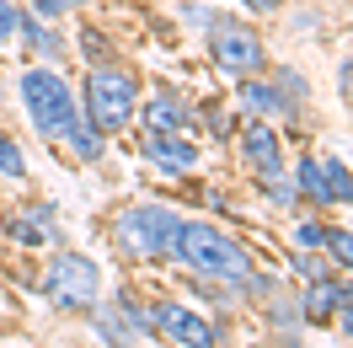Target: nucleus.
Returning a JSON list of instances; mask_svg holds the SVG:
<instances>
[{"label": "nucleus", "instance_id": "1", "mask_svg": "<svg viewBox=\"0 0 353 348\" xmlns=\"http://www.w3.org/2000/svg\"><path fill=\"white\" fill-rule=\"evenodd\" d=\"M81 108H86L91 129H129L134 108H139V81H134L123 65H91L86 70V86H81Z\"/></svg>", "mask_w": 353, "mask_h": 348}, {"label": "nucleus", "instance_id": "2", "mask_svg": "<svg viewBox=\"0 0 353 348\" xmlns=\"http://www.w3.org/2000/svg\"><path fill=\"white\" fill-rule=\"evenodd\" d=\"M22 102L27 113H32V124H38V134L43 139H65L75 124H81V108H75V91L65 86V75H59V65H32L22 70Z\"/></svg>", "mask_w": 353, "mask_h": 348}, {"label": "nucleus", "instance_id": "3", "mask_svg": "<svg viewBox=\"0 0 353 348\" xmlns=\"http://www.w3.org/2000/svg\"><path fill=\"white\" fill-rule=\"evenodd\" d=\"M193 273H209V279H225V284H246L252 279V258H246L241 241L220 236L214 225H182L176 231V252Z\"/></svg>", "mask_w": 353, "mask_h": 348}, {"label": "nucleus", "instance_id": "4", "mask_svg": "<svg viewBox=\"0 0 353 348\" xmlns=\"http://www.w3.org/2000/svg\"><path fill=\"white\" fill-rule=\"evenodd\" d=\"M203 44H209V59L225 70V75H263L268 70V44L263 32L241 17H225L214 11L209 22H203Z\"/></svg>", "mask_w": 353, "mask_h": 348}, {"label": "nucleus", "instance_id": "5", "mask_svg": "<svg viewBox=\"0 0 353 348\" xmlns=\"http://www.w3.org/2000/svg\"><path fill=\"white\" fill-rule=\"evenodd\" d=\"M176 231H182V220L172 209H161V204H129L123 215L112 220V236L123 241L129 252H139V258H172Z\"/></svg>", "mask_w": 353, "mask_h": 348}, {"label": "nucleus", "instance_id": "6", "mask_svg": "<svg viewBox=\"0 0 353 348\" xmlns=\"http://www.w3.org/2000/svg\"><path fill=\"white\" fill-rule=\"evenodd\" d=\"M97 289H102V268L81 252H59V258L48 262V279H43V295L54 305H65V311H81V305L97 300Z\"/></svg>", "mask_w": 353, "mask_h": 348}, {"label": "nucleus", "instance_id": "7", "mask_svg": "<svg viewBox=\"0 0 353 348\" xmlns=\"http://www.w3.org/2000/svg\"><path fill=\"white\" fill-rule=\"evenodd\" d=\"M150 327L166 332V338L182 343V348H220V327L209 322V316H199V311H188V305H176V300H155Z\"/></svg>", "mask_w": 353, "mask_h": 348}, {"label": "nucleus", "instance_id": "8", "mask_svg": "<svg viewBox=\"0 0 353 348\" xmlns=\"http://www.w3.org/2000/svg\"><path fill=\"white\" fill-rule=\"evenodd\" d=\"M241 151H246V161L257 166L263 182H279V177H284V145H279V134L268 129L263 118H252L241 129Z\"/></svg>", "mask_w": 353, "mask_h": 348}, {"label": "nucleus", "instance_id": "9", "mask_svg": "<svg viewBox=\"0 0 353 348\" xmlns=\"http://www.w3.org/2000/svg\"><path fill=\"white\" fill-rule=\"evenodd\" d=\"M17 44H27L32 54H38V59H43V65H59V59L70 54V44L59 38V32H54V22L32 17V11H22V17H17Z\"/></svg>", "mask_w": 353, "mask_h": 348}, {"label": "nucleus", "instance_id": "10", "mask_svg": "<svg viewBox=\"0 0 353 348\" xmlns=\"http://www.w3.org/2000/svg\"><path fill=\"white\" fill-rule=\"evenodd\" d=\"M188 129V108L176 91H155L145 102V134H182Z\"/></svg>", "mask_w": 353, "mask_h": 348}, {"label": "nucleus", "instance_id": "11", "mask_svg": "<svg viewBox=\"0 0 353 348\" xmlns=\"http://www.w3.org/2000/svg\"><path fill=\"white\" fill-rule=\"evenodd\" d=\"M150 161L161 172H193L199 166V151L188 145V139H176V134H150Z\"/></svg>", "mask_w": 353, "mask_h": 348}, {"label": "nucleus", "instance_id": "12", "mask_svg": "<svg viewBox=\"0 0 353 348\" xmlns=\"http://www.w3.org/2000/svg\"><path fill=\"white\" fill-rule=\"evenodd\" d=\"M241 102L252 113H289V102L284 97H279V86H273V81H263V75H241Z\"/></svg>", "mask_w": 353, "mask_h": 348}, {"label": "nucleus", "instance_id": "13", "mask_svg": "<svg viewBox=\"0 0 353 348\" xmlns=\"http://www.w3.org/2000/svg\"><path fill=\"white\" fill-rule=\"evenodd\" d=\"M321 193L327 204H353V172L343 161H321Z\"/></svg>", "mask_w": 353, "mask_h": 348}, {"label": "nucleus", "instance_id": "14", "mask_svg": "<svg viewBox=\"0 0 353 348\" xmlns=\"http://www.w3.org/2000/svg\"><path fill=\"white\" fill-rule=\"evenodd\" d=\"M65 145L81 155V161H97V155H102V129H91V124H75V129L65 134Z\"/></svg>", "mask_w": 353, "mask_h": 348}, {"label": "nucleus", "instance_id": "15", "mask_svg": "<svg viewBox=\"0 0 353 348\" xmlns=\"http://www.w3.org/2000/svg\"><path fill=\"white\" fill-rule=\"evenodd\" d=\"M0 172L6 177H27V155H22V145H17L6 129H0Z\"/></svg>", "mask_w": 353, "mask_h": 348}, {"label": "nucleus", "instance_id": "16", "mask_svg": "<svg viewBox=\"0 0 353 348\" xmlns=\"http://www.w3.org/2000/svg\"><path fill=\"white\" fill-rule=\"evenodd\" d=\"M294 182H300V193L327 204V193H321V166H316V161H300V166H294Z\"/></svg>", "mask_w": 353, "mask_h": 348}, {"label": "nucleus", "instance_id": "17", "mask_svg": "<svg viewBox=\"0 0 353 348\" xmlns=\"http://www.w3.org/2000/svg\"><path fill=\"white\" fill-rule=\"evenodd\" d=\"M321 246H332V258L353 273V236H348V231H327V241H321Z\"/></svg>", "mask_w": 353, "mask_h": 348}, {"label": "nucleus", "instance_id": "18", "mask_svg": "<svg viewBox=\"0 0 353 348\" xmlns=\"http://www.w3.org/2000/svg\"><path fill=\"white\" fill-rule=\"evenodd\" d=\"M17 17H22V6L17 0H0V48L17 44Z\"/></svg>", "mask_w": 353, "mask_h": 348}, {"label": "nucleus", "instance_id": "19", "mask_svg": "<svg viewBox=\"0 0 353 348\" xmlns=\"http://www.w3.org/2000/svg\"><path fill=\"white\" fill-rule=\"evenodd\" d=\"M70 6H75V0H27V11H32V17H43V22H59Z\"/></svg>", "mask_w": 353, "mask_h": 348}, {"label": "nucleus", "instance_id": "20", "mask_svg": "<svg viewBox=\"0 0 353 348\" xmlns=\"http://www.w3.org/2000/svg\"><path fill=\"white\" fill-rule=\"evenodd\" d=\"M294 241H300V246H321L327 231H321V225H310V220H300V225H294Z\"/></svg>", "mask_w": 353, "mask_h": 348}, {"label": "nucleus", "instance_id": "21", "mask_svg": "<svg viewBox=\"0 0 353 348\" xmlns=\"http://www.w3.org/2000/svg\"><path fill=\"white\" fill-rule=\"evenodd\" d=\"M81 48H86V65H91V59L108 65V59H102V32H91V27H86V32H81Z\"/></svg>", "mask_w": 353, "mask_h": 348}, {"label": "nucleus", "instance_id": "22", "mask_svg": "<svg viewBox=\"0 0 353 348\" xmlns=\"http://www.w3.org/2000/svg\"><path fill=\"white\" fill-rule=\"evenodd\" d=\"M246 11H257V17H268V11H279V0H241Z\"/></svg>", "mask_w": 353, "mask_h": 348}, {"label": "nucleus", "instance_id": "23", "mask_svg": "<svg viewBox=\"0 0 353 348\" xmlns=\"http://www.w3.org/2000/svg\"><path fill=\"white\" fill-rule=\"evenodd\" d=\"M343 102H348V108H353V59H348V65H343Z\"/></svg>", "mask_w": 353, "mask_h": 348}, {"label": "nucleus", "instance_id": "24", "mask_svg": "<svg viewBox=\"0 0 353 348\" xmlns=\"http://www.w3.org/2000/svg\"><path fill=\"white\" fill-rule=\"evenodd\" d=\"M343 332H348V343H353V305H343Z\"/></svg>", "mask_w": 353, "mask_h": 348}]
</instances>
